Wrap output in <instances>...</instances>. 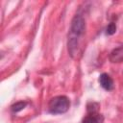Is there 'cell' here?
Instances as JSON below:
<instances>
[{
	"label": "cell",
	"instance_id": "1",
	"mask_svg": "<svg viewBox=\"0 0 123 123\" xmlns=\"http://www.w3.org/2000/svg\"><path fill=\"white\" fill-rule=\"evenodd\" d=\"M86 32V20L81 13H76L70 24L67 34V51L72 59H75L79 54L80 41Z\"/></svg>",
	"mask_w": 123,
	"mask_h": 123
},
{
	"label": "cell",
	"instance_id": "6",
	"mask_svg": "<svg viewBox=\"0 0 123 123\" xmlns=\"http://www.w3.org/2000/svg\"><path fill=\"white\" fill-rule=\"evenodd\" d=\"M26 106H27V102H25V101H19V102H16L14 104H12L11 106V110H12V112L16 113V112H19L20 111H22Z\"/></svg>",
	"mask_w": 123,
	"mask_h": 123
},
{
	"label": "cell",
	"instance_id": "7",
	"mask_svg": "<svg viewBox=\"0 0 123 123\" xmlns=\"http://www.w3.org/2000/svg\"><path fill=\"white\" fill-rule=\"evenodd\" d=\"M116 32V24L114 22H110L108 26L106 27V35L107 36H112Z\"/></svg>",
	"mask_w": 123,
	"mask_h": 123
},
{
	"label": "cell",
	"instance_id": "4",
	"mask_svg": "<svg viewBox=\"0 0 123 123\" xmlns=\"http://www.w3.org/2000/svg\"><path fill=\"white\" fill-rule=\"evenodd\" d=\"M98 82L101 86V87H103L105 90L107 91H111L114 88V83L112 78L108 74V73H102L99 75L98 78Z\"/></svg>",
	"mask_w": 123,
	"mask_h": 123
},
{
	"label": "cell",
	"instance_id": "2",
	"mask_svg": "<svg viewBox=\"0 0 123 123\" xmlns=\"http://www.w3.org/2000/svg\"><path fill=\"white\" fill-rule=\"evenodd\" d=\"M70 108V100L65 95H58L48 103V111L51 114H62L65 113Z\"/></svg>",
	"mask_w": 123,
	"mask_h": 123
},
{
	"label": "cell",
	"instance_id": "3",
	"mask_svg": "<svg viewBox=\"0 0 123 123\" xmlns=\"http://www.w3.org/2000/svg\"><path fill=\"white\" fill-rule=\"evenodd\" d=\"M99 104L90 102L86 106V115L83 118L82 123H103L104 116L98 112Z\"/></svg>",
	"mask_w": 123,
	"mask_h": 123
},
{
	"label": "cell",
	"instance_id": "5",
	"mask_svg": "<svg viewBox=\"0 0 123 123\" xmlns=\"http://www.w3.org/2000/svg\"><path fill=\"white\" fill-rule=\"evenodd\" d=\"M109 60L112 63L123 62V45L112 49L109 55Z\"/></svg>",
	"mask_w": 123,
	"mask_h": 123
}]
</instances>
